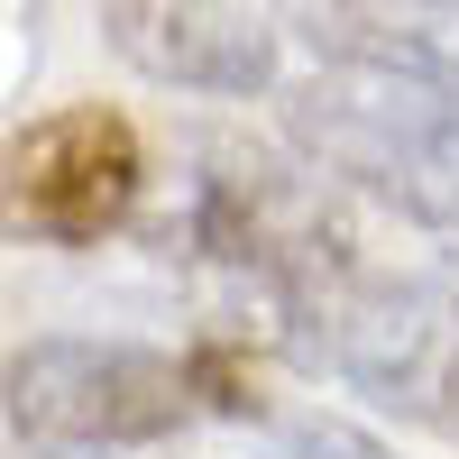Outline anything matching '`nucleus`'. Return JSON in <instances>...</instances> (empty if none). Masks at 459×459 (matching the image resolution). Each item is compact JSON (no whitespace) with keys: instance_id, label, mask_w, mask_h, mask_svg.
Instances as JSON below:
<instances>
[{"instance_id":"obj_1","label":"nucleus","mask_w":459,"mask_h":459,"mask_svg":"<svg viewBox=\"0 0 459 459\" xmlns=\"http://www.w3.org/2000/svg\"><path fill=\"white\" fill-rule=\"evenodd\" d=\"M285 129L322 175H350L404 221L459 239V101L450 92L331 65L285 101Z\"/></svg>"},{"instance_id":"obj_2","label":"nucleus","mask_w":459,"mask_h":459,"mask_svg":"<svg viewBox=\"0 0 459 459\" xmlns=\"http://www.w3.org/2000/svg\"><path fill=\"white\" fill-rule=\"evenodd\" d=\"M0 413L37 459H101V450H147L194 413V368L138 340H83L47 331L10 350L0 368Z\"/></svg>"},{"instance_id":"obj_3","label":"nucleus","mask_w":459,"mask_h":459,"mask_svg":"<svg viewBox=\"0 0 459 459\" xmlns=\"http://www.w3.org/2000/svg\"><path fill=\"white\" fill-rule=\"evenodd\" d=\"M313 359H331L395 423H423V432L459 441V294L450 285L350 276L313 322Z\"/></svg>"},{"instance_id":"obj_4","label":"nucleus","mask_w":459,"mask_h":459,"mask_svg":"<svg viewBox=\"0 0 459 459\" xmlns=\"http://www.w3.org/2000/svg\"><path fill=\"white\" fill-rule=\"evenodd\" d=\"M138 184H147L138 129L101 101H74L0 147V230L37 248H101L138 212Z\"/></svg>"},{"instance_id":"obj_5","label":"nucleus","mask_w":459,"mask_h":459,"mask_svg":"<svg viewBox=\"0 0 459 459\" xmlns=\"http://www.w3.org/2000/svg\"><path fill=\"white\" fill-rule=\"evenodd\" d=\"M101 28L147 83H175V92L248 101L276 83V28L248 19L239 0H110Z\"/></svg>"},{"instance_id":"obj_6","label":"nucleus","mask_w":459,"mask_h":459,"mask_svg":"<svg viewBox=\"0 0 459 459\" xmlns=\"http://www.w3.org/2000/svg\"><path fill=\"white\" fill-rule=\"evenodd\" d=\"M285 28L340 74H395L459 101V0H276Z\"/></svg>"},{"instance_id":"obj_7","label":"nucleus","mask_w":459,"mask_h":459,"mask_svg":"<svg viewBox=\"0 0 459 459\" xmlns=\"http://www.w3.org/2000/svg\"><path fill=\"white\" fill-rule=\"evenodd\" d=\"M276 459H386V441L340 423V413H285L276 423Z\"/></svg>"}]
</instances>
